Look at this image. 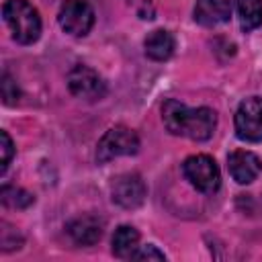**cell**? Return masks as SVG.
<instances>
[{
	"mask_svg": "<svg viewBox=\"0 0 262 262\" xmlns=\"http://www.w3.org/2000/svg\"><path fill=\"white\" fill-rule=\"evenodd\" d=\"M227 168H229L231 178L237 184H250V182H254L258 178V174L262 170V164H260L256 154L246 151V149H237V151L229 154Z\"/></svg>",
	"mask_w": 262,
	"mask_h": 262,
	"instance_id": "cell-9",
	"label": "cell"
},
{
	"mask_svg": "<svg viewBox=\"0 0 262 262\" xmlns=\"http://www.w3.org/2000/svg\"><path fill=\"white\" fill-rule=\"evenodd\" d=\"M133 260H166L164 252H160L156 246H143V248H137L131 256Z\"/></svg>",
	"mask_w": 262,
	"mask_h": 262,
	"instance_id": "cell-18",
	"label": "cell"
},
{
	"mask_svg": "<svg viewBox=\"0 0 262 262\" xmlns=\"http://www.w3.org/2000/svg\"><path fill=\"white\" fill-rule=\"evenodd\" d=\"M102 219L94 215H80L68 223V233L78 246H92L102 237Z\"/></svg>",
	"mask_w": 262,
	"mask_h": 262,
	"instance_id": "cell-10",
	"label": "cell"
},
{
	"mask_svg": "<svg viewBox=\"0 0 262 262\" xmlns=\"http://www.w3.org/2000/svg\"><path fill=\"white\" fill-rule=\"evenodd\" d=\"M143 45H145L147 57H151L156 61H164V59H168L174 53V37H172V33H168L164 29L151 31L145 37Z\"/></svg>",
	"mask_w": 262,
	"mask_h": 262,
	"instance_id": "cell-12",
	"label": "cell"
},
{
	"mask_svg": "<svg viewBox=\"0 0 262 262\" xmlns=\"http://www.w3.org/2000/svg\"><path fill=\"white\" fill-rule=\"evenodd\" d=\"M162 119L164 125L170 133L174 135H182L194 141H205L213 135L215 131V111L207 108V106H199V108H190L174 98L166 100L162 106Z\"/></svg>",
	"mask_w": 262,
	"mask_h": 262,
	"instance_id": "cell-1",
	"label": "cell"
},
{
	"mask_svg": "<svg viewBox=\"0 0 262 262\" xmlns=\"http://www.w3.org/2000/svg\"><path fill=\"white\" fill-rule=\"evenodd\" d=\"M0 151H2V160H0V172L4 174L10 160H12V154H14V145H12V139L6 131H0Z\"/></svg>",
	"mask_w": 262,
	"mask_h": 262,
	"instance_id": "cell-16",
	"label": "cell"
},
{
	"mask_svg": "<svg viewBox=\"0 0 262 262\" xmlns=\"http://www.w3.org/2000/svg\"><path fill=\"white\" fill-rule=\"evenodd\" d=\"M2 203L6 207H12V209H25L33 203V196L20 188H14V186H4L2 188Z\"/></svg>",
	"mask_w": 262,
	"mask_h": 262,
	"instance_id": "cell-15",
	"label": "cell"
},
{
	"mask_svg": "<svg viewBox=\"0 0 262 262\" xmlns=\"http://www.w3.org/2000/svg\"><path fill=\"white\" fill-rule=\"evenodd\" d=\"M113 201L123 209H135L145 201L147 188L139 174H121L113 180Z\"/></svg>",
	"mask_w": 262,
	"mask_h": 262,
	"instance_id": "cell-8",
	"label": "cell"
},
{
	"mask_svg": "<svg viewBox=\"0 0 262 262\" xmlns=\"http://www.w3.org/2000/svg\"><path fill=\"white\" fill-rule=\"evenodd\" d=\"M2 98H4L6 104H14L18 100V88H16V84L12 82V78L8 74L2 76Z\"/></svg>",
	"mask_w": 262,
	"mask_h": 262,
	"instance_id": "cell-17",
	"label": "cell"
},
{
	"mask_svg": "<svg viewBox=\"0 0 262 262\" xmlns=\"http://www.w3.org/2000/svg\"><path fill=\"white\" fill-rule=\"evenodd\" d=\"M139 233L131 225H121L113 235V254L117 258H131L139 248Z\"/></svg>",
	"mask_w": 262,
	"mask_h": 262,
	"instance_id": "cell-13",
	"label": "cell"
},
{
	"mask_svg": "<svg viewBox=\"0 0 262 262\" xmlns=\"http://www.w3.org/2000/svg\"><path fill=\"white\" fill-rule=\"evenodd\" d=\"M137 149H139V137L129 127L117 125V127H111L100 137L96 147V160L104 164L119 156H133L137 154Z\"/></svg>",
	"mask_w": 262,
	"mask_h": 262,
	"instance_id": "cell-3",
	"label": "cell"
},
{
	"mask_svg": "<svg viewBox=\"0 0 262 262\" xmlns=\"http://www.w3.org/2000/svg\"><path fill=\"white\" fill-rule=\"evenodd\" d=\"M94 25V10L86 0H66L59 10V27L74 35L84 37Z\"/></svg>",
	"mask_w": 262,
	"mask_h": 262,
	"instance_id": "cell-7",
	"label": "cell"
},
{
	"mask_svg": "<svg viewBox=\"0 0 262 262\" xmlns=\"http://www.w3.org/2000/svg\"><path fill=\"white\" fill-rule=\"evenodd\" d=\"M68 88L74 96L84 100H100L106 94V84L100 74L88 66H74L68 74Z\"/></svg>",
	"mask_w": 262,
	"mask_h": 262,
	"instance_id": "cell-5",
	"label": "cell"
},
{
	"mask_svg": "<svg viewBox=\"0 0 262 262\" xmlns=\"http://www.w3.org/2000/svg\"><path fill=\"white\" fill-rule=\"evenodd\" d=\"M235 133L244 141H262V98L242 100L235 113Z\"/></svg>",
	"mask_w": 262,
	"mask_h": 262,
	"instance_id": "cell-6",
	"label": "cell"
},
{
	"mask_svg": "<svg viewBox=\"0 0 262 262\" xmlns=\"http://www.w3.org/2000/svg\"><path fill=\"white\" fill-rule=\"evenodd\" d=\"M239 25L246 31H252L262 25V0H235Z\"/></svg>",
	"mask_w": 262,
	"mask_h": 262,
	"instance_id": "cell-14",
	"label": "cell"
},
{
	"mask_svg": "<svg viewBox=\"0 0 262 262\" xmlns=\"http://www.w3.org/2000/svg\"><path fill=\"white\" fill-rule=\"evenodd\" d=\"M2 16L4 23L8 25L12 37L23 43H35L41 35V18L39 12L33 4H29L27 0H6L2 6Z\"/></svg>",
	"mask_w": 262,
	"mask_h": 262,
	"instance_id": "cell-2",
	"label": "cell"
},
{
	"mask_svg": "<svg viewBox=\"0 0 262 262\" xmlns=\"http://www.w3.org/2000/svg\"><path fill=\"white\" fill-rule=\"evenodd\" d=\"M182 172L188 178V182L201 192H215L219 188V182H221L219 168L215 160L205 154L186 158L182 164Z\"/></svg>",
	"mask_w": 262,
	"mask_h": 262,
	"instance_id": "cell-4",
	"label": "cell"
},
{
	"mask_svg": "<svg viewBox=\"0 0 262 262\" xmlns=\"http://www.w3.org/2000/svg\"><path fill=\"white\" fill-rule=\"evenodd\" d=\"M231 16L229 0H196L194 20L203 27H217L227 23Z\"/></svg>",
	"mask_w": 262,
	"mask_h": 262,
	"instance_id": "cell-11",
	"label": "cell"
}]
</instances>
